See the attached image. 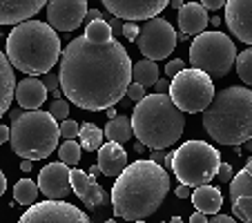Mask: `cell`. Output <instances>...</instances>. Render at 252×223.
Segmentation results:
<instances>
[{"label":"cell","instance_id":"6da1fadb","mask_svg":"<svg viewBox=\"0 0 252 223\" xmlns=\"http://www.w3.org/2000/svg\"><path fill=\"white\" fill-rule=\"evenodd\" d=\"M132 83V58L116 38L92 45L83 36L61 52L58 87L81 109L100 112L123 100Z\"/></svg>","mask_w":252,"mask_h":223},{"label":"cell","instance_id":"7a4b0ae2","mask_svg":"<svg viewBox=\"0 0 252 223\" xmlns=\"http://www.w3.org/2000/svg\"><path fill=\"white\" fill-rule=\"evenodd\" d=\"M170 192V176L152 161H136L127 165L112 188L114 214L125 221H143L158 210Z\"/></svg>","mask_w":252,"mask_h":223},{"label":"cell","instance_id":"3957f363","mask_svg":"<svg viewBox=\"0 0 252 223\" xmlns=\"http://www.w3.org/2000/svg\"><path fill=\"white\" fill-rule=\"evenodd\" d=\"M7 61L32 78L45 76L61 58L58 33L43 20H25L7 36Z\"/></svg>","mask_w":252,"mask_h":223},{"label":"cell","instance_id":"277c9868","mask_svg":"<svg viewBox=\"0 0 252 223\" xmlns=\"http://www.w3.org/2000/svg\"><path fill=\"white\" fill-rule=\"evenodd\" d=\"M203 127L219 145H241L252 136L250 87H225L201 112Z\"/></svg>","mask_w":252,"mask_h":223},{"label":"cell","instance_id":"5b68a950","mask_svg":"<svg viewBox=\"0 0 252 223\" xmlns=\"http://www.w3.org/2000/svg\"><path fill=\"white\" fill-rule=\"evenodd\" d=\"M132 136L150 150L172 147L183 136L186 116L174 107L167 94H145L134 105L132 114Z\"/></svg>","mask_w":252,"mask_h":223},{"label":"cell","instance_id":"8992f818","mask_svg":"<svg viewBox=\"0 0 252 223\" xmlns=\"http://www.w3.org/2000/svg\"><path fill=\"white\" fill-rule=\"evenodd\" d=\"M58 123L43 109L33 112H14L9 127L11 150L23 161H43L58 147Z\"/></svg>","mask_w":252,"mask_h":223},{"label":"cell","instance_id":"52a82bcc","mask_svg":"<svg viewBox=\"0 0 252 223\" xmlns=\"http://www.w3.org/2000/svg\"><path fill=\"white\" fill-rule=\"evenodd\" d=\"M221 165V154L217 147L205 141H186L176 152H172L170 170L181 181V185L199 188L208 185Z\"/></svg>","mask_w":252,"mask_h":223},{"label":"cell","instance_id":"ba28073f","mask_svg":"<svg viewBox=\"0 0 252 223\" xmlns=\"http://www.w3.org/2000/svg\"><path fill=\"white\" fill-rule=\"evenodd\" d=\"M237 58V47L223 32H203L190 45V69L203 71L210 78L230 74Z\"/></svg>","mask_w":252,"mask_h":223},{"label":"cell","instance_id":"9c48e42d","mask_svg":"<svg viewBox=\"0 0 252 223\" xmlns=\"http://www.w3.org/2000/svg\"><path fill=\"white\" fill-rule=\"evenodd\" d=\"M167 96L181 114L203 112L214 98V83L203 71L183 69L170 81Z\"/></svg>","mask_w":252,"mask_h":223},{"label":"cell","instance_id":"30bf717a","mask_svg":"<svg viewBox=\"0 0 252 223\" xmlns=\"http://www.w3.org/2000/svg\"><path fill=\"white\" fill-rule=\"evenodd\" d=\"M136 47L145 56V61H161L167 58L176 47V29L165 18H150L138 27Z\"/></svg>","mask_w":252,"mask_h":223},{"label":"cell","instance_id":"8fae6325","mask_svg":"<svg viewBox=\"0 0 252 223\" xmlns=\"http://www.w3.org/2000/svg\"><path fill=\"white\" fill-rule=\"evenodd\" d=\"M18 223H92L83 210L67 201H43L23 212Z\"/></svg>","mask_w":252,"mask_h":223},{"label":"cell","instance_id":"7c38bea8","mask_svg":"<svg viewBox=\"0 0 252 223\" xmlns=\"http://www.w3.org/2000/svg\"><path fill=\"white\" fill-rule=\"evenodd\" d=\"M47 20L54 32H74L87 16V0H52L47 2Z\"/></svg>","mask_w":252,"mask_h":223},{"label":"cell","instance_id":"4fadbf2b","mask_svg":"<svg viewBox=\"0 0 252 223\" xmlns=\"http://www.w3.org/2000/svg\"><path fill=\"white\" fill-rule=\"evenodd\" d=\"M103 7L119 20H150L167 7V0H103Z\"/></svg>","mask_w":252,"mask_h":223},{"label":"cell","instance_id":"5bb4252c","mask_svg":"<svg viewBox=\"0 0 252 223\" xmlns=\"http://www.w3.org/2000/svg\"><path fill=\"white\" fill-rule=\"evenodd\" d=\"M71 190L69 167L63 163H52L43 167L38 174V192L47 196V201H65Z\"/></svg>","mask_w":252,"mask_h":223},{"label":"cell","instance_id":"9a60e30c","mask_svg":"<svg viewBox=\"0 0 252 223\" xmlns=\"http://www.w3.org/2000/svg\"><path fill=\"white\" fill-rule=\"evenodd\" d=\"M252 2L250 0H230L225 2V23L230 32L241 43L252 45Z\"/></svg>","mask_w":252,"mask_h":223},{"label":"cell","instance_id":"2e32d148","mask_svg":"<svg viewBox=\"0 0 252 223\" xmlns=\"http://www.w3.org/2000/svg\"><path fill=\"white\" fill-rule=\"evenodd\" d=\"M45 0H0V25H20L32 20L40 9H45Z\"/></svg>","mask_w":252,"mask_h":223},{"label":"cell","instance_id":"e0dca14e","mask_svg":"<svg viewBox=\"0 0 252 223\" xmlns=\"http://www.w3.org/2000/svg\"><path fill=\"white\" fill-rule=\"evenodd\" d=\"M69 179H71V190L76 192V196L87 205L90 210L103 205L105 201V190L98 185V181L94 176L85 174L83 170H69Z\"/></svg>","mask_w":252,"mask_h":223},{"label":"cell","instance_id":"ac0fdd59","mask_svg":"<svg viewBox=\"0 0 252 223\" xmlns=\"http://www.w3.org/2000/svg\"><path fill=\"white\" fill-rule=\"evenodd\" d=\"M127 167V152L119 143H105L98 147V170L105 176H119Z\"/></svg>","mask_w":252,"mask_h":223},{"label":"cell","instance_id":"d6986e66","mask_svg":"<svg viewBox=\"0 0 252 223\" xmlns=\"http://www.w3.org/2000/svg\"><path fill=\"white\" fill-rule=\"evenodd\" d=\"M14 96H16L20 107L27 109V112H33V109H38L40 105L47 100V90L43 87L40 78L27 76L25 81H20L18 85H16Z\"/></svg>","mask_w":252,"mask_h":223},{"label":"cell","instance_id":"ffe728a7","mask_svg":"<svg viewBox=\"0 0 252 223\" xmlns=\"http://www.w3.org/2000/svg\"><path fill=\"white\" fill-rule=\"evenodd\" d=\"M208 23V11L199 2H183V7L179 9V27H181V33H186V36L203 33Z\"/></svg>","mask_w":252,"mask_h":223},{"label":"cell","instance_id":"44dd1931","mask_svg":"<svg viewBox=\"0 0 252 223\" xmlns=\"http://www.w3.org/2000/svg\"><path fill=\"white\" fill-rule=\"evenodd\" d=\"M192 203H194L196 212L201 214H219L221 205H223V196H221L219 188H212V185H199L194 190V194H190Z\"/></svg>","mask_w":252,"mask_h":223},{"label":"cell","instance_id":"7402d4cb","mask_svg":"<svg viewBox=\"0 0 252 223\" xmlns=\"http://www.w3.org/2000/svg\"><path fill=\"white\" fill-rule=\"evenodd\" d=\"M16 92V78H14V67L9 65L5 52H0V119L9 112L11 98Z\"/></svg>","mask_w":252,"mask_h":223},{"label":"cell","instance_id":"603a6c76","mask_svg":"<svg viewBox=\"0 0 252 223\" xmlns=\"http://www.w3.org/2000/svg\"><path fill=\"white\" fill-rule=\"evenodd\" d=\"M103 136H107L112 143H119V145L127 143L132 138V121H129V116H114V119H110L107 125H105Z\"/></svg>","mask_w":252,"mask_h":223},{"label":"cell","instance_id":"cb8c5ba5","mask_svg":"<svg viewBox=\"0 0 252 223\" xmlns=\"http://www.w3.org/2000/svg\"><path fill=\"white\" fill-rule=\"evenodd\" d=\"M158 78H161V74H158L157 63L143 58V61H138L136 65H132V81L138 83L141 87H154Z\"/></svg>","mask_w":252,"mask_h":223},{"label":"cell","instance_id":"d4e9b609","mask_svg":"<svg viewBox=\"0 0 252 223\" xmlns=\"http://www.w3.org/2000/svg\"><path fill=\"white\" fill-rule=\"evenodd\" d=\"M239 196H252V161L250 159H248V165L237 176H232V183H230V199L234 201Z\"/></svg>","mask_w":252,"mask_h":223},{"label":"cell","instance_id":"484cf974","mask_svg":"<svg viewBox=\"0 0 252 223\" xmlns=\"http://www.w3.org/2000/svg\"><path fill=\"white\" fill-rule=\"evenodd\" d=\"M78 138H81V150L94 152L103 145V129L94 123H83L78 127Z\"/></svg>","mask_w":252,"mask_h":223},{"label":"cell","instance_id":"4316f807","mask_svg":"<svg viewBox=\"0 0 252 223\" xmlns=\"http://www.w3.org/2000/svg\"><path fill=\"white\" fill-rule=\"evenodd\" d=\"M83 38L92 45H103L107 40H112V29H110V23H105V20H94V23H87L85 27V36Z\"/></svg>","mask_w":252,"mask_h":223},{"label":"cell","instance_id":"83f0119b","mask_svg":"<svg viewBox=\"0 0 252 223\" xmlns=\"http://www.w3.org/2000/svg\"><path fill=\"white\" fill-rule=\"evenodd\" d=\"M14 199L20 205H33L38 199V185L32 179H20L14 188Z\"/></svg>","mask_w":252,"mask_h":223},{"label":"cell","instance_id":"f1b7e54d","mask_svg":"<svg viewBox=\"0 0 252 223\" xmlns=\"http://www.w3.org/2000/svg\"><path fill=\"white\" fill-rule=\"evenodd\" d=\"M234 65H237V74L239 78H241L243 83H246L248 87H250L252 83V49H243L241 54H237V58H234Z\"/></svg>","mask_w":252,"mask_h":223},{"label":"cell","instance_id":"f546056e","mask_svg":"<svg viewBox=\"0 0 252 223\" xmlns=\"http://www.w3.org/2000/svg\"><path fill=\"white\" fill-rule=\"evenodd\" d=\"M58 157H61V163L67 167L78 165L81 161V143L76 141H65L61 147H58Z\"/></svg>","mask_w":252,"mask_h":223},{"label":"cell","instance_id":"4dcf8cb0","mask_svg":"<svg viewBox=\"0 0 252 223\" xmlns=\"http://www.w3.org/2000/svg\"><path fill=\"white\" fill-rule=\"evenodd\" d=\"M232 214L243 223H252V196H239L232 201Z\"/></svg>","mask_w":252,"mask_h":223},{"label":"cell","instance_id":"1f68e13d","mask_svg":"<svg viewBox=\"0 0 252 223\" xmlns=\"http://www.w3.org/2000/svg\"><path fill=\"white\" fill-rule=\"evenodd\" d=\"M110 29H112V36L114 33H123L127 40H136V36H138V25H134V23H123V20H119V18H114L110 23Z\"/></svg>","mask_w":252,"mask_h":223},{"label":"cell","instance_id":"d6a6232c","mask_svg":"<svg viewBox=\"0 0 252 223\" xmlns=\"http://www.w3.org/2000/svg\"><path fill=\"white\" fill-rule=\"evenodd\" d=\"M78 127H81V125H78L76 121L65 119V121H61V125H58V134H61L63 138H67V141H74V138L78 136Z\"/></svg>","mask_w":252,"mask_h":223},{"label":"cell","instance_id":"836d02e7","mask_svg":"<svg viewBox=\"0 0 252 223\" xmlns=\"http://www.w3.org/2000/svg\"><path fill=\"white\" fill-rule=\"evenodd\" d=\"M49 114L54 116V121H65L67 116H69V103L63 98L54 100L52 103V109H49Z\"/></svg>","mask_w":252,"mask_h":223},{"label":"cell","instance_id":"e575fe53","mask_svg":"<svg viewBox=\"0 0 252 223\" xmlns=\"http://www.w3.org/2000/svg\"><path fill=\"white\" fill-rule=\"evenodd\" d=\"M127 98H132L134 103H138L141 98H145V87H141L138 83H129V87H127Z\"/></svg>","mask_w":252,"mask_h":223},{"label":"cell","instance_id":"d590c367","mask_svg":"<svg viewBox=\"0 0 252 223\" xmlns=\"http://www.w3.org/2000/svg\"><path fill=\"white\" fill-rule=\"evenodd\" d=\"M183 69H186V63H183L181 58H174V61H170V63L165 65V74H167L170 78H174L176 74H179V71H183Z\"/></svg>","mask_w":252,"mask_h":223},{"label":"cell","instance_id":"8d00e7d4","mask_svg":"<svg viewBox=\"0 0 252 223\" xmlns=\"http://www.w3.org/2000/svg\"><path fill=\"white\" fill-rule=\"evenodd\" d=\"M40 83H43V87H45L47 92L61 90V87H58V76H54L52 71H49V74H45V76H40Z\"/></svg>","mask_w":252,"mask_h":223},{"label":"cell","instance_id":"74e56055","mask_svg":"<svg viewBox=\"0 0 252 223\" xmlns=\"http://www.w3.org/2000/svg\"><path fill=\"white\" fill-rule=\"evenodd\" d=\"M217 176H219V181H223V183H228V181L234 176L232 165H230V163H221V165H219V170H217Z\"/></svg>","mask_w":252,"mask_h":223},{"label":"cell","instance_id":"f35d334b","mask_svg":"<svg viewBox=\"0 0 252 223\" xmlns=\"http://www.w3.org/2000/svg\"><path fill=\"white\" fill-rule=\"evenodd\" d=\"M199 5L201 7H203V9L205 11H208V9H221V7H225V2H223V0H203V2H199Z\"/></svg>","mask_w":252,"mask_h":223},{"label":"cell","instance_id":"ab89813d","mask_svg":"<svg viewBox=\"0 0 252 223\" xmlns=\"http://www.w3.org/2000/svg\"><path fill=\"white\" fill-rule=\"evenodd\" d=\"M208 223H237L230 214H212V219H208Z\"/></svg>","mask_w":252,"mask_h":223},{"label":"cell","instance_id":"60d3db41","mask_svg":"<svg viewBox=\"0 0 252 223\" xmlns=\"http://www.w3.org/2000/svg\"><path fill=\"white\" fill-rule=\"evenodd\" d=\"M150 161L163 167V161H165V152H163V150H154V152H150Z\"/></svg>","mask_w":252,"mask_h":223},{"label":"cell","instance_id":"b9f144b4","mask_svg":"<svg viewBox=\"0 0 252 223\" xmlns=\"http://www.w3.org/2000/svg\"><path fill=\"white\" fill-rule=\"evenodd\" d=\"M154 87H157V92H154V94H167V90H170V81H161V78H158Z\"/></svg>","mask_w":252,"mask_h":223},{"label":"cell","instance_id":"7bdbcfd3","mask_svg":"<svg viewBox=\"0 0 252 223\" xmlns=\"http://www.w3.org/2000/svg\"><path fill=\"white\" fill-rule=\"evenodd\" d=\"M190 194H192V190L188 185H179V188H176V196H179V199H190Z\"/></svg>","mask_w":252,"mask_h":223},{"label":"cell","instance_id":"ee69618b","mask_svg":"<svg viewBox=\"0 0 252 223\" xmlns=\"http://www.w3.org/2000/svg\"><path fill=\"white\" fill-rule=\"evenodd\" d=\"M87 20H90V23H94V20H103L100 9H87Z\"/></svg>","mask_w":252,"mask_h":223},{"label":"cell","instance_id":"f6af8a7d","mask_svg":"<svg viewBox=\"0 0 252 223\" xmlns=\"http://www.w3.org/2000/svg\"><path fill=\"white\" fill-rule=\"evenodd\" d=\"M7 141H9V127H7V125H0V145Z\"/></svg>","mask_w":252,"mask_h":223},{"label":"cell","instance_id":"bcb514c9","mask_svg":"<svg viewBox=\"0 0 252 223\" xmlns=\"http://www.w3.org/2000/svg\"><path fill=\"white\" fill-rule=\"evenodd\" d=\"M190 223H208V217H205V214H201V212H194L190 217Z\"/></svg>","mask_w":252,"mask_h":223},{"label":"cell","instance_id":"7dc6e473","mask_svg":"<svg viewBox=\"0 0 252 223\" xmlns=\"http://www.w3.org/2000/svg\"><path fill=\"white\" fill-rule=\"evenodd\" d=\"M5 190H7V176L0 172V196L5 194Z\"/></svg>","mask_w":252,"mask_h":223},{"label":"cell","instance_id":"c3c4849f","mask_svg":"<svg viewBox=\"0 0 252 223\" xmlns=\"http://www.w3.org/2000/svg\"><path fill=\"white\" fill-rule=\"evenodd\" d=\"M32 165H33L32 161H23V163H20V170H23V172H29V170H32Z\"/></svg>","mask_w":252,"mask_h":223},{"label":"cell","instance_id":"681fc988","mask_svg":"<svg viewBox=\"0 0 252 223\" xmlns=\"http://www.w3.org/2000/svg\"><path fill=\"white\" fill-rule=\"evenodd\" d=\"M98 174H100L98 165H92V167H90V176H94V179H96V176H98Z\"/></svg>","mask_w":252,"mask_h":223},{"label":"cell","instance_id":"f907efd6","mask_svg":"<svg viewBox=\"0 0 252 223\" xmlns=\"http://www.w3.org/2000/svg\"><path fill=\"white\" fill-rule=\"evenodd\" d=\"M134 152L143 154V152H148V147H145V145H141V143H136V147H134Z\"/></svg>","mask_w":252,"mask_h":223},{"label":"cell","instance_id":"816d5d0a","mask_svg":"<svg viewBox=\"0 0 252 223\" xmlns=\"http://www.w3.org/2000/svg\"><path fill=\"white\" fill-rule=\"evenodd\" d=\"M105 112H107V116H110V119H114V116H119V114H116V109H114V107H110V109H105Z\"/></svg>","mask_w":252,"mask_h":223},{"label":"cell","instance_id":"f5cc1de1","mask_svg":"<svg viewBox=\"0 0 252 223\" xmlns=\"http://www.w3.org/2000/svg\"><path fill=\"white\" fill-rule=\"evenodd\" d=\"M172 7H174V9H181L183 2H181V0H174V2H172Z\"/></svg>","mask_w":252,"mask_h":223},{"label":"cell","instance_id":"db71d44e","mask_svg":"<svg viewBox=\"0 0 252 223\" xmlns=\"http://www.w3.org/2000/svg\"><path fill=\"white\" fill-rule=\"evenodd\" d=\"M170 223H183V219L179 217V214H176V217H172V219H170Z\"/></svg>","mask_w":252,"mask_h":223},{"label":"cell","instance_id":"11a10c76","mask_svg":"<svg viewBox=\"0 0 252 223\" xmlns=\"http://www.w3.org/2000/svg\"><path fill=\"white\" fill-rule=\"evenodd\" d=\"M212 25H214V27H217V25H221V18H219V16H212Z\"/></svg>","mask_w":252,"mask_h":223},{"label":"cell","instance_id":"9f6ffc18","mask_svg":"<svg viewBox=\"0 0 252 223\" xmlns=\"http://www.w3.org/2000/svg\"><path fill=\"white\" fill-rule=\"evenodd\" d=\"M61 94H63L61 90H54V92H52V96H54V98H61Z\"/></svg>","mask_w":252,"mask_h":223},{"label":"cell","instance_id":"6f0895ef","mask_svg":"<svg viewBox=\"0 0 252 223\" xmlns=\"http://www.w3.org/2000/svg\"><path fill=\"white\" fill-rule=\"evenodd\" d=\"M105 223H116V221H114V219H107V221H105Z\"/></svg>","mask_w":252,"mask_h":223},{"label":"cell","instance_id":"680465c9","mask_svg":"<svg viewBox=\"0 0 252 223\" xmlns=\"http://www.w3.org/2000/svg\"><path fill=\"white\" fill-rule=\"evenodd\" d=\"M134 223H145V221H134Z\"/></svg>","mask_w":252,"mask_h":223},{"label":"cell","instance_id":"91938a15","mask_svg":"<svg viewBox=\"0 0 252 223\" xmlns=\"http://www.w3.org/2000/svg\"><path fill=\"white\" fill-rule=\"evenodd\" d=\"M0 38H2V32H0Z\"/></svg>","mask_w":252,"mask_h":223}]
</instances>
